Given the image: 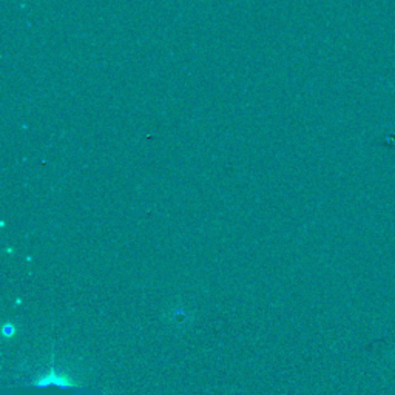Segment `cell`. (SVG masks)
Here are the masks:
<instances>
[{
  "instance_id": "6da1fadb",
  "label": "cell",
  "mask_w": 395,
  "mask_h": 395,
  "mask_svg": "<svg viewBox=\"0 0 395 395\" xmlns=\"http://www.w3.org/2000/svg\"><path fill=\"white\" fill-rule=\"evenodd\" d=\"M37 388L44 389L42 395H71V391H76V386L70 380L58 375L54 372V369L50 370L44 380L37 383Z\"/></svg>"
}]
</instances>
